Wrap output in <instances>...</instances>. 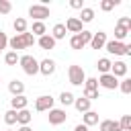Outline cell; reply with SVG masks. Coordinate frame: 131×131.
<instances>
[{
  "label": "cell",
  "instance_id": "9c48e42d",
  "mask_svg": "<svg viewBox=\"0 0 131 131\" xmlns=\"http://www.w3.org/2000/svg\"><path fill=\"white\" fill-rule=\"evenodd\" d=\"M106 33L104 31H98V33H92V39H90V47L92 49H104V43H106Z\"/></svg>",
  "mask_w": 131,
  "mask_h": 131
},
{
  "label": "cell",
  "instance_id": "277c9868",
  "mask_svg": "<svg viewBox=\"0 0 131 131\" xmlns=\"http://www.w3.org/2000/svg\"><path fill=\"white\" fill-rule=\"evenodd\" d=\"M90 39H92V33L90 31H82V33H78V35H74L70 39V47L72 49H84L90 43Z\"/></svg>",
  "mask_w": 131,
  "mask_h": 131
},
{
  "label": "cell",
  "instance_id": "8992f818",
  "mask_svg": "<svg viewBox=\"0 0 131 131\" xmlns=\"http://www.w3.org/2000/svg\"><path fill=\"white\" fill-rule=\"evenodd\" d=\"M53 102H55V98H51L49 94H43V96H37V98H35V111H39V113H45V111H51V108H53Z\"/></svg>",
  "mask_w": 131,
  "mask_h": 131
},
{
  "label": "cell",
  "instance_id": "6da1fadb",
  "mask_svg": "<svg viewBox=\"0 0 131 131\" xmlns=\"http://www.w3.org/2000/svg\"><path fill=\"white\" fill-rule=\"evenodd\" d=\"M104 49L111 55H131V43H121V41H106Z\"/></svg>",
  "mask_w": 131,
  "mask_h": 131
},
{
  "label": "cell",
  "instance_id": "ffe728a7",
  "mask_svg": "<svg viewBox=\"0 0 131 131\" xmlns=\"http://www.w3.org/2000/svg\"><path fill=\"white\" fill-rule=\"evenodd\" d=\"M74 106H76V111H78V113H88V111H90V100H86L84 96L74 98Z\"/></svg>",
  "mask_w": 131,
  "mask_h": 131
},
{
  "label": "cell",
  "instance_id": "5b68a950",
  "mask_svg": "<svg viewBox=\"0 0 131 131\" xmlns=\"http://www.w3.org/2000/svg\"><path fill=\"white\" fill-rule=\"evenodd\" d=\"M49 14H51V12H49V8H47L45 4H33V6L29 8V16H33V18L39 20V23H43Z\"/></svg>",
  "mask_w": 131,
  "mask_h": 131
},
{
  "label": "cell",
  "instance_id": "7402d4cb",
  "mask_svg": "<svg viewBox=\"0 0 131 131\" xmlns=\"http://www.w3.org/2000/svg\"><path fill=\"white\" fill-rule=\"evenodd\" d=\"M96 123H98V113H96V111H88V113H84V123H82V125L92 127V125H96Z\"/></svg>",
  "mask_w": 131,
  "mask_h": 131
},
{
  "label": "cell",
  "instance_id": "9a60e30c",
  "mask_svg": "<svg viewBox=\"0 0 131 131\" xmlns=\"http://www.w3.org/2000/svg\"><path fill=\"white\" fill-rule=\"evenodd\" d=\"M98 131H121V125H119V121L104 119V121H100V127H98Z\"/></svg>",
  "mask_w": 131,
  "mask_h": 131
},
{
  "label": "cell",
  "instance_id": "7a4b0ae2",
  "mask_svg": "<svg viewBox=\"0 0 131 131\" xmlns=\"http://www.w3.org/2000/svg\"><path fill=\"white\" fill-rule=\"evenodd\" d=\"M18 66L23 68V72L27 74V76H35V74H39V61L33 57V55H20L18 57Z\"/></svg>",
  "mask_w": 131,
  "mask_h": 131
},
{
  "label": "cell",
  "instance_id": "83f0119b",
  "mask_svg": "<svg viewBox=\"0 0 131 131\" xmlns=\"http://www.w3.org/2000/svg\"><path fill=\"white\" fill-rule=\"evenodd\" d=\"M127 35H129V31H127L125 27H119V25L115 27V41H121V43H123V39H125Z\"/></svg>",
  "mask_w": 131,
  "mask_h": 131
},
{
  "label": "cell",
  "instance_id": "74e56055",
  "mask_svg": "<svg viewBox=\"0 0 131 131\" xmlns=\"http://www.w3.org/2000/svg\"><path fill=\"white\" fill-rule=\"evenodd\" d=\"M6 45H8V37H6V33H2V31H0V51H2Z\"/></svg>",
  "mask_w": 131,
  "mask_h": 131
},
{
  "label": "cell",
  "instance_id": "ba28073f",
  "mask_svg": "<svg viewBox=\"0 0 131 131\" xmlns=\"http://www.w3.org/2000/svg\"><path fill=\"white\" fill-rule=\"evenodd\" d=\"M96 80H98V86H102V88H106V90L119 88V80H117L113 74H100V78H96Z\"/></svg>",
  "mask_w": 131,
  "mask_h": 131
},
{
  "label": "cell",
  "instance_id": "ee69618b",
  "mask_svg": "<svg viewBox=\"0 0 131 131\" xmlns=\"http://www.w3.org/2000/svg\"><path fill=\"white\" fill-rule=\"evenodd\" d=\"M0 82H2V80H0Z\"/></svg>",
  "mask_w": 131,
  "mask_h": 131
},
{
  "label": "cell",
  "instance_id": "ab89813d",
  "mask_svg": "<svg viewBox=\"0 0 131 131\" xmlns=\"http://www.w3.org/2000/svg\"><path fill=\"white\" fill-rule=\"evenodd\" d=\"M74 131H88V127L80 123V125H76V127H74Z\"/></svg>",
  "mask_w": 131,
  "mask_h": 131
},
{
  "label": "cell",
  "instance_id": "ac0fdd59",
  "mask_svg": "<svg viewBox=\"0 0 131 131\" xmlns=\"http://www.w3.org/2000/svg\"><path fill=\"white\" fill-rule=\"evenodd\" d=\"M66 27H63V23H57V25H53V29H51V37L55 39V41H59V39H66Z\"/></svg>",
  "mask_w": 131,
  "mask_h": 131
},
{
  "label": "cell",
  "instance_id": "d6986e66",
  "mask_svg": "<svg viewBox=\"0 0 131 131\" xmlns=\"http://www.w3.org/2000/svg\"><path fill=\"white\" fill-rule=\"evenodd\" d=\"M8 45H10V49H12V51L27 49V47H25V41H23V37H20V35H14V37H10V39H8Z\"/></svg>",
  "mask_w": 131,
  "mask_h": 131
},
{
  "label": "cell",
  "instance_id": "e0dca14e",
  "mask_svg": "<svg viewBox=\"0 0 131 131\" xmlns=\"http://www.w3.org/2000/svg\"><path fill=\"white\" fill-rule=\"evenodd\" d=\"M37 43H39V47H41V49H53V47H55V39H53L49 33H47V35H43V37H39V39H37Z\"/></svg>",
  "mask_w": 131,
  "mask_h": 131
},
{
  "label": "cell",
  "instance_id": "484cf974",
  "mask_svg": "<svg viewBox=\"0 0 131 131\" xmlns=\"http://www.w3.org/2000/svg\"><path fill=\"white\" fill-rule=\"evenodd\" d=\"M18 57H20V55H18L16 51H8V53L4 55V61H6V66H16V63H18Z\"/></svg>",
  "mask_w": 131,
  "mask_h": 131
},
{
  "label": "cell",
  "instance_id": "f35d334b",
  "mask_svg": "<svg viewBox=\"0 0 131 131\" xmlns=\"http://www.w3.org/2000/svg\"><path fill=\"white\" fill-rule=\"evenodd\" d=\"M70 6H72V8H78V10H82V8H84L82 0H72V2H70Z\"/></svg>",
  "mask_w": 131,
  "mask_h": 131
},
{
  "label": "cell",
  "instance_id": "4dcf8cb0",
  "mask_svg": "<svg viewBox=\"0 0 131 131\" xmlns=\"http://www.w3.org/2000/svg\"><path fill=\"white\" fill-rule=\"evenodd\" d=\"M84 90H98V80L96 78H86L84 80Z\"/></svg>",
  "mask_w": 131,
  "mask_h": 131
},
{
  "label": "cell",
  "instance_id": "d6a6232c",
  "mask_svg": "<svg viewBox=\"0 0 131 131\" xmlns=\"http://www.w3.org/2000/svg\"><path fill=\"white\" fill-rule=\"evenodd\" d=\"M119 125H121V131H131V115H123Z\"/></svg>",
  "mask_w": 131,
  "mask_h": 131
},
{
  "label": "cell",
  "instance_id": "836d02e7",
  "mask_svg": "<svg viewBox=\"0 0 131 131\" xmlns=\"http://www.w3.org/2000/svg\"><path fill=\"white\" fill-rule=\"evenodd\" d=\"M20 37H23V41H25V47H33V45H35V37H33L29 31H27V33H23Z\"/></svg>",
  "mask_w": 131,
  "mask_h": 131
},
{
  "label": "cell",
  "instance_id": "2e32d148",
  "mask_svg": "<svg viewBox=\"0 0 131 131\" xmlns=\"http://www.w3.org/2000/svg\"><path fill=\"white\" fill-rule=\"evenodd\" d=\"M8 92H10L12 96H20V94L25 92V84H23L20 80H12V82H8Z\"/></svg>",
  "mask_w": 131,
  "mask_h": 131
},
{
  "label": "cell",
  "instance_id": "d4e9b609",
  "mask_svg": "<svg viewBox=\"0 0 131 131\" xmlns=\"http://www.w3.org/2000/svg\"><path fill=\"white\" fill-rule=\"evenodd\" d=\"M12 27H14V31H16V35H23V33H27V20L25 18H14V23H12Z\"/></svg>",
  "mask_w": 131,
  "mask_h": 131
},
{
  "label": "cell",
  "instance_id": "1f68e13d",
  "mask_svg": "<svg viewBox=\"0 0 131 131\" xmlns=\"http://www.w3.org/2000/svg\"><path fill=\"white\" fill-rule=\"evenodd\" d=\"M4 123H6V125H14V123H16V111H12V108L6 111V113H4Z\"/></svg>",
  "mask_w": 131,
  "mask_h": 131
},
{
  "label": "cell",
  "instance_id": "f1b7e54d",
  "mask_svg": "<svg viewBox=\"0 0 131 131\" xmlns=\"http://www.w3.org/2000/svg\"><path fill=\"white\" fill-rule=\"evenodd\" d=\"M115 6H119V0H102L100 2V10H104V12L113 10Z\"/></svg>",
  "mask_w": 131,
  "mask_h": 131
},
{
  "label": "cell",
  "instance_id": "52a82bcc",
  "mask_svg": "<svg viewBox=\"0 0 131 131\" xmlns=\"http://www.w3.org/2000/svg\"><path fill=\"white\" fill-rule=\"evenodd\" d=\"M47 113H49V115H47L49 125H61V123L68 121V115H66L63 108H51V111H47Z\"/></svg>",
  "mask_w": 131,
  "mask_h": 131
},
{
  "label": "cell",
  "instance_id": "e575fe53",
  "mask_svg": "<svg viewBox=\"0 0 131 131\" xmlns=\"http://www.w3.org/2000/svg\"><path fill=\"white\" fill-rule=\"evenodd\" d=\"M84 98L86 100H96V98H100V94H98V90H84Z\"/></svg>",
  "mask_w": 131,
  "mask_h": 131
},
{
  "label": "cell",
  "instance_id": "603a6c76",
  "mask_svg": "<svg viewBox=\"0 0 131 131\" xmlns=\"http://www.w3.org/2000/svg\"><path fill=\"white\" fill-rule=\"evenodd\" d=\"M92 20H94V10L84 6V8L80 10V23L84 25V23H92Z\"/></svg>",
  "mask_w": 131,
  "mask_h": 131
},
{
  "label": "cell",
  "instance_id": "5bb4252c",
  "mask_svg": "<svg viewBox=\"0 0 131 131\" xmlns=\"http://www.w3.org/2000/svg\"><path fill=\"white\" fill-rule=\"evenodd\" d=\"M33 121V113L29 108H23V111H16V123L23 127V125H29Z\"/></svg>",
  "mask_w": 131,
  "mask_h": 131
},
{
  "label": "cell",
  "instance_id": "7c38bea8",
  "mask_svg": "<svg viewBox=\"0 0 131 131\" xmlns=\"http://www.w3.org/2000/svg\"><path fill=\"white\" fill-rule=\"evenodd\" d=\"M111 74H113L117 80H119V78H125V76H127V63H125V61H121V59H119V61H115V63L111 66Z\"/></svg>",
  "mask_w": 131,
  "mask_h": 131
},
{
  "label": "cell",
  "instance_id": "44dd1931",
  "mask_svg": "<svg viewBox=\"0 0 131 131\" xmlns=\"http://www.w3.org/2000/svg\"><path fill=\"white\" fill-rule=\"evenodd\" d=\"M111 66H113V61H111L108 57H100V59L96 61V68H98L100 74H111Z\"/></svg>",
  "mask_w": 131,
  "mask_h": 131
},
{
  "label": "cell",
  "instance_id": "4316f807",
  "mask_svg": "<svg viewBox=\"0 0 131 131\" xmlns=\"http://www.w3.org/2000/svg\"><path fill=\"white\" fill-rule=\"evenodd\" d=\"M74 98H76V96H74L72 92H61V94H59V102H61L63 106H70V104H74Z\"/></svg>",
  "mask_w": 131,
  "mask_h": 131
},
{
  "label": "cell",
  "instance_id": "d590c367",
  "mask_svg": "<svg viewBox=\"0 0 131 131\" xmlns=\"http://www.w3.org/2000/svg\"><path fill=\"white\" fill-rule=\"evenodd\" d=\"M12 10V4L8 0H0V14H8Z\"/></svg>",
  "mask_w": 131,
  "mask_h": 131
},
{
  "label": "cell",
  "instance_id": "cb8c5ba5",
  "mask_svg": "<svg viewBox=\"0 0 131 131\" xmlns=\"http://www.w3.org/2000/svg\"><path fill=\"white\" fill-rule=\"evenodd\" d=\"M31 35H33V37H43V35H47L45 25L39 23V20H35V23H33V29H31Z\"/></svg>",
  "mask_w": 131,
  "mask_h": 131
},
{
  "label": "cell",
  "instance_id": "b9f144b4",
  "mask_svg": "<svg viewBox=\"0 0 131 131\" xmlns=\"http://www.w3.org/2000/svg\"><path fill=\"white\" fill-rule=\"evenodd\" d=\"M6 131H10V129H6Z\"/></svg>",
  "mask_w": 131,
  "mask_h": 131
},
{
  "label": "cell",
  "instance_id": "30bf717a",
  "mask_svg": "<svg viewBox=\"0 0 131 131\" xmlns=\"http://www.w3.org/2000/svg\"><path fill=\"white\" fill-rule=\"evenodd\" d=\"M66 31L68 33H74V35H78V33H82L84 29H82V23H80V18L78 16H70L68 20H66Z\"/></svg>",
  "mask_w": 131,
  "mask_h": 131
},
{
  "label": "cell",
  "instance_id": "4fadbf2b",
  "mask_svg": "<svg viewBox=\"0 0 131 131\" xmlns=\"http://www.w3.org/2000/svg\"><path fill=\"white\" fill-rule=\"evenodd\" d=\"M27 104H29V98H27L25 94H20V96H12V98H10V106H12V111H23V108H27Z\"/></svg>",
  "mask_w": 131,
  "mask_h": 131
},
{
  "label": "cell",
  "instance_id": "f546056e",
  "mask_svg": "<svg viewBox=\"0 0 131 131\" xmlns=\"http://www.w3.org/2000/svg\"><path fill=\"white\" fill-rule=\"evenodd\" d=\"M119 88H121L123 94H131V78H123L119 82Z\"/></svg>",
  "mask_w": 131,
  "mask_h": 131
},
{
  "label": "cell",
  "instance_id": "3957f363",
  "mask_svg": "<svg viewBox=\"0 0 131 131\" xmlns=\"http://www.w3.org/2000/svg\"><path fill=\"white\" fill-rule=\"evenodd\" d=\"M68 78H70V84H74V86H82L84 84V80H86V74H84V70H82V66H70L68 68Z\"/></svg>",
  "mask_w": 131,
  "mask_h": 131
},
{
  "label": "cell",
  "instance_id": "60d3db41",
  "mask_svg": "<svg viewBox=\"0 0 131 131\" xmlns=\"http://www.w3.org/2000/svg\"><path fill=\"white\" fill-rule=\"evenodd\" d=\"M18 131H33V129H31V127H29V125H23V127H20V129H18Z\"/></svg>",
  "mask_w": 131,
  "mask_h": 131
},
{
  "label": "cell",
  "instance_id": "8d00e7d4",
  "mask_svg": "<svg viewBox=\"0 0 131 131\" xmlns=\"http://www.w3.org/2000/svg\"><path fill=\"white\" fill-rule=\"evenodd\" d=\"M117 25H119V27H125L127 31H131V18H129V16H121Z\"/></svg>",
  "mask_w": 131,
  "mask_h": 131
},
{
  "label": "cell",
  "instance_id": "7bdbcfd3",
  "mask_svg": "<svg viewBox=\"0 0 131 131\" xmlns=\"http://www.w3.org/2000/svg\"><path fill=\"white\" fill-rule=\"evenodd\" d=\"M0 53H2V51H0Z\"/></svg>",
  "mask_w": 131,
  "mask_h": 131
},
{
  "label": "cell",
  "instance_id": "8fae6325",
  "mask_svg": "<svg viewBox=\"0 0 131 131\" xmlns=\"http://www.w3.org/2000/svg\"><path fill=\"white\" fill-rule=\"evenodd\" d=\"M53 72H55V61H53V59L45 57V59L39 61V74H43V76H51Z\"/></svg>",
  "mask_w": 131,
  "mask_h": 131
}]
</instances>
